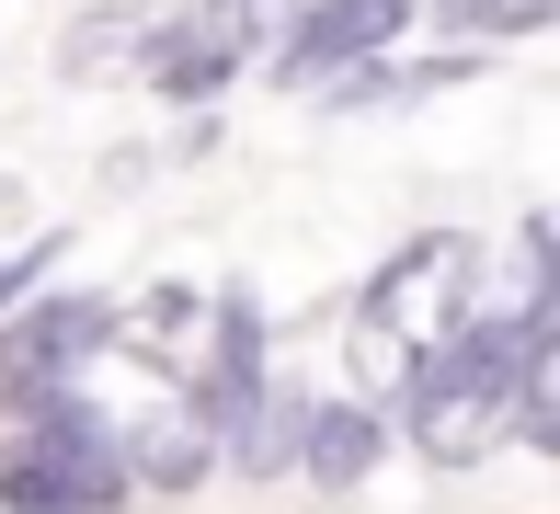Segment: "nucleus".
<instances>
[{
    "label": "nucleus",
    "instance_id": "obj_3",
    "mask_svg": "<svg viewBox=\"0 0 560 514\" xmlns=\"http://www.w3.org/2000/svg\"><path fill=\"white\" fill-rule=\"evenodd\" d=\"M115 503H126L115 423H104L81 389L35 400V411H23V434L0 446V514H115Z\"/></svg>",
    "mask_w": 560,
    "mask_h": 514
},
{
    "label": "nucleus",
    "instance_id": "obj_6",
    "mask_svg": "<svg viewBox=\"0 0 560 514\" xmlns=\"http://www.w3.org/2000/svg\"><path fill=\"white\" fill-rule=\"evenodd\" d=\"M252 46H264V0H195V12H172L161 35H149V81L172 103H207Z\"/></svg>",
    "mask_w": 560,
    "mask_h": 514
},
{
    "label": "nucleus",
    "instance_id": "obj_9",
    "mask_svg": "<svg viewBox=\"0 0 560 514\" xmlns=\"http://www.w3.org/2000/svg\"><path fill=\"white\" fill-rule=\"evenodd\" d=\"M115 320H126V308H115ZM195 331H207V297H195V287H161V297H138V320H126L115 343H126V354H149V366H184Z\"/></svg>",
    "mask_w": 560,
    "mask_h": 514
},
{
    "label": "nucleus",
    "instance_id": "obj_11",
    "mask_svg": "<svg viewBox=\"0 0 560 514\" xmlns=\"http://www.w3.org/2000/svg\"><path fill=\"white\" fill-rule=\"evenodd\" d=\"M46 264H58V229H35V241H23V252H0V308H12L23 287H35Z\"/></svg>",
    "mask_w": 560,
    "mask_h": 514
},
{
    "label": "nucleus",
    "instance_id": "obj_1",
    "mask_svg": "<svg viewBox=\"0 0 560 514\" xmlns=\"http://www.w3.org/2000/svg\"><path fill=\"white\" fill-rule=\"evenodd\" d=\"M526 308H480L446 331V343H423L412 366H400V411H412V446L435 457V469H480V457L503 446V411H515V354H526Z\"/></svg>",
    "mask_w": 560,
    "mask_h": 514
},
{
    "label": "nucleus",
    "instance_id": "obj_8",
    "mask_svg": "<svg viewBox=\"0 0 560 514\" xmlns=\"http://www.w3.org/2000/svg\"><path fill=\"white\" fill-rule=\"evenodd\" d=\"M287 469L310 480V492H354V480L377 469V411H366V400H298Z\"/></svg>",
    "mask_w": 560,
    "mask_h": 514
},
{
    "label": "nucleus",
    "instance_id": "obj_2",
    "mask_svg": "<svg viewBox=\"0 0 560 514\" xmlns=\"http://www.w3.org/2000/svg\"><path fill=\"white\" fill-rule=\"evenodd\" d=\"M469 297H480V252L457 241V229L400 241L389 264L366 274V297H354V354H366V377L400 389V366H412L423 343H446V331L469 320Z\"/></svg>",
    "mask_w": 560,
    "mask_h": 514
},
{
    "label": "nucleus",
    "instance_id": "obj_5",
    "mask_svg": "<svg viewBox=\"0 0 560 514\" xmlns=\"http://www.w3.org/2000/svg\"><path fill=\"white\" fill-rule=\"evenodd\" d=\"M400 23H412V0H310V12L287 23V46H275V81L332 92L343 69H377V58H389Z\"/></svg>",
    "mask_w": 560,
    "mask_h": 514
},
{
    "label": "nucleus",
    "instance_id": "obj_7",
    "mask_svg": "<svg viewBox=\"0 0 560 514\" xmlns=\"http://www.w3.org/2000/svg\"><path fill=\"white\" fill-rule=\"evenodd\" d=\"M115 457H126V492H195L218 457V434L195 423V400H149L115 423Z\"/></svg>",
    "mask_w": 560,
    "mask_h": 514
},
{
    "label": "nucleus",
    "instance_id": "obj_4",
    "mask_svg": "<svg viewBox=\"0 0 560 514\" xmlns=\"http://www.w3.org/2000/svg\"><path fill=\"white\" fill-rule=\"evenodd\" d=\"M115 343V297H35L23 287L12 308H0V411H35L58 389H81V366Z\"/></svg>",
    "mask_w": 560,
    "mask_h": 514
},
{
    "label": "nucleus",
    "instance_id": "obj_10",
    "mask_svg": "<svg viewBox=\"0 0 560 514\" xmlns=\"http://www.w3.org/2000/svg\"><path fill=\"white\" fill-rule=\"evenodd\" d=\"M435 12L457 23V35H538L560 0H435Z\"/></svg>",
    "mask_w": 560,
    "mask_h": 514
}]
</instances>
